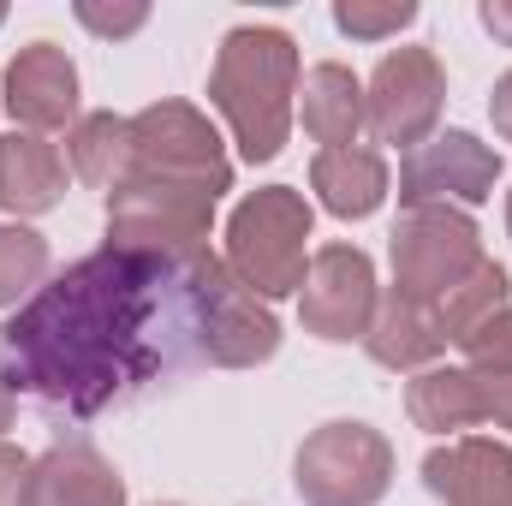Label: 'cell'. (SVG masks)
<instances>
[{"label": "cell", "mask_w": 512, "mask_h": 506, "mask_svg": "<svg viewBox=\"0 0 512 506\" xmlns=\"http://www.w3.org/2000/svg\"><path fill=\"white\" fill-rule=\"evenodd\" d=\"M489 120H495V131L512 143V72L495 84V96H489Z\"/></svg>", "instance_id": "28"}, {"label": "cell", "mask_w": 512, "mask_h": 506, "mask_svg": "<svg viewBox=\"0 0 512 506\" xmlns=\"http://www.w3.org/2000/svg\"><path fill=\"white\" fill-rule=\"evenodd\" d=\"M209 102L239 137L245 161H274L292 137V102H298V42L274 24H239L221 36Z\"/></svg>", "instance_id": "2"}, {"label": "cell", "mask_w": 512, "mask_h": 506, "mask_svg": "<svg viewBox=\"0 0 512 506\" xmlns=\"http://www.w3.org/2000/svg\"><path fill=\"white\" fill-rule=\"evenodd\" d=\"M483 262L477 221L465 209H405L393 227V286L405 298L441 304Z\"/></svg>", "instance_id": "6"}, {"label": "cell", "mask_w": 512, "mask_h": 506, "mask_svg": "<svg viewBox=\"0 0 512 506\" xmlns=\"http://www.w3.org/2000/svg\"><path fill=\"white\" fill-rule=\"evenodd\" d=\"M48 280V239L30 227H0V304H30Z\"/></svg>", "instance_id": "22"}, {"label": "cell", "mask_w": 512, "mask_h": 506, "mask_svg": "<svg viewBox=\"0 0 512 506\" xmlns=\"http://www.w3.org/2000/svg\"><path fill=\"white\" fill-rule=\"evenodd\" d=\"M30 506H126V483L96 447H54L30 465Z\"/></svg>", "instance_id": "16"}, {"label": "cell", "mask_w": 512, "mask_h": 506, "mask_svg": "<svg viewBox=\"0 0 512 506\" xmlns=\"http://www.w3.org/2000/svg\"><path fill=\"white\" fill-rule=\"evenodd\" d=\"M280 352V322L268 316V304L245 292L233 280V268L215 256L209 268V364L221 370H251V364H268Z\"/></svg>", "instance_id": "12"}, {"label": "cell", "mask_w": 512, "mask_h": 506, "mask_svg": "<svg viewBox=\"0 0 512 506\" xmlns=\"http://www.w3.org/2000/svg\"><path fill=\"white\" fill-rule=\"evenodd\" d=\"M30 465L18 447H0V506H30Z\"/></svg>", "instance_id": "26"}, {"label": "cell", "mask_w": 512, "mask_h": 506, "mask_svg": "<svg viewBox=\"0 0 512 506\" xmlns=\"http://www.w3.org/2000/svg\"><path fill=\"white\" fill-rule=\"evenodd\" d=\"M310 191L322 197V209L328 215H340V221H364V215H376L387 197V161L376 149H316V161H310Z\"/></svg>", "instance_id": "18"}, {"label": "cell", "mask_w": 512, "mask_h": 506, "mask_svg": "<svg viewBox=\"0 0 512 506\" xmlns=\"http://www.w3.org/2000/svg\"><path fill=\"white\" fill-rule=\"evenodd\" d=\"M304 251H310V203L286 185L245 197L227 221V268L262 304L304 292V274H310Z\"/></svg>", "instance_id": "3"}, {"label": "cell", "mask_w": 512, "mask_h": 506, "mask_svg": "<svg viewBox=\"0 0 512 506\" xmlns=\"http://www.w3.org/2000/svg\"><path fill=\"white\" fill-rule=\"evenodd\" d=\"M78 24L96 30V36H131L149 24V6H96V0H78Z\"/></svg>", "instance_id": "25"}, {"label": "cell", "mask_w": 512, "mask_h": 506, "mask_svg": "<svg viewBox=\"0 0 512 506\" xmlns=\"http://www.w3.org/2000/svg\"><path fill=\"white\" fill-rule=\"evenodd\" d=\"M209 268L203 245L90 251L0 328V381L72 417L179 381L209 364Z\"/></svg>", "instance_id": "1"}, {"label": "cell", "mask_w": 512, "mask_h": 506, "mask_svg": "<svg viewBox=\"0 0 512 506\" xmlns=\"http://www.w3.org/2000/svg\"><path fill=\"white\" fill-rule=\"evenodd\" d=\"M423 483L447 506H512V447L459 435L423 459Z\"/></svg>", "instance_id": "13"}, {"label": "cell", "mask_w": 512, "mask_h": 506, "mask_svg": "<svg viewBox=\"0 0 512 506\" xmlns=\"http://www.w3.org/2000/svg\"><path fill=\"white\" fill-rule=\"evenodd\" d=\"M507 292H512V280H507V268L501 262H477L441 304H435V316H441V334H447V346H459L471 328H483L495 310H507Z\"/></svg>", "instance_id": "21"}, {"label": "cell", "mask_w": 512, "mask_h": 506, "mask_svg": "<svg viewBox=\"0 0 512 506\" xmlns=\"http://www.w3.org/2000/svg\"><path fill=\"white\" fill-rule=\"evenodd\" d=\"M292 483L310 506H376L393 483V447L370 423H322L298 447Z\"/></svg>", "instance_id": "5"}, {"label": "cell", "mask_w": 512, "mask_h": 506, "mask_svg": "<svg viewBox=\"0 0 512 506\" xmlns=\"http://www.w3.org/2000/svg\"><path fill=\"white\" fill-rule=\"evenodd\" d=\"M507 233H512V191H507Z\"/></svg>", "instance_id": "30"}, {"label": "cell", "mask_w": 512, "mask_h": 506, "mask_svg": "<svg viewBox=\"0 0 512 506\" xmlns=\"http://www.w3.org/2000/svg\"><path fill=\"white\" fill-rule=\"evenodd\" d=\"M66 167H72V179H84L96 191H114L131 173V120H120V114H84L78 126L66 131Z\"/></svg>", "instance_id": "20"}, {"label": "cell", "mask_w": 512, "mask_h": 506, "mask_svg": "<svg viewBox=\"0 0 512 506\" xmlns=\"http://www.w3.org/2000/svg\"><path fill=\"white\" fill-rule=\"evenodd\" d=\"M298 108H304V131H310L322 149H352L358 131L370 126V114H364V84H358L346 66H334V60H322V66L304 72Z\"/></svg>", "instance_id": "19"}, {"label": "cell", "mask_w": 512, "mask_h": 506, "mask_svg": "<svg viewBox=\"0 0 512 506\" xmlns=\"http://www.w3.org/2000/svg\"><path fill=\"white\" fill-rule=\"evenodd\" d=\"M215 185L161 179V173H126L108 191V245L137 251H197L215 221Z\"/></svg>", "instance_id": "4"}, {"label": "cell", "mask_w": 512, "mask_h": 506, "mask_svg": "<svg viewBox=\"0 0 512 506\" xmlns=\"http://www.w3.org/2000/svg\"><path fill=\"white\" fill-rule=\"evenodd\" d=\"M0 18H6V6H0Z\"/></svg>", "instance_id": "31"}, {"label": "cell", "mask_w": 512, "mask_h": 506, "mask_svg": "<svg viewBox=\"0 0 512 506\" xmlns=\"http://www.w3.org/2000/svg\"><path fill=\"white\" fill-rule=\"evenodd\" d=\"M411 18H417V6H411V0H387V6L346 0V6H334V24H340L346 36H358V42H382V36H399Z\"/></svg>", "instance_id": "23"}, {"label": "cell", "mask_w": 512, "mask_h": 506, "mask_svg": "<svg viewBox=\"0 0 512 506\" xmlns=\"http://www.w3.org/2000/svg\"><path fill=\"white\" fill-rule=\"evenodd\" d=\"M483 30H489L501 48H512V0H489V6H483Z\"/></svg>", "instance_id": "27"}, {"label": "cell", "mask_w": 512, "mask_h": 506, "mask_svg": "<svg viewBox=\"0 0 512 506\" xmlns=\"http://www.w3.org/2000/svg\"><path fill=\"white\" fill-rule=\"evenodd\" d=\"M501 179V155L471 131H441L399 161V203L405 209H477Z\"/></svg>", "instance_id": "8"}, {"label": "cell", "mask_w": 512, "mask_h": 506, "mask_svg": "<svg viewBox=\"0 0 512 506\" xmlns=\"http://www.w3.org/2000/svg\"><path fill=\"white\" fill-rule=\"evenodd\" d=\"M459 352H465L471 370H483V376H512V304L495 310L483 328H471V334L459 340Z\"/></svg>", "instance_id": "24"}, {"label": "cell", "mask_w": 512, "mask_h": 506, "mask_svg": "<svg viewBox=\"0 0 512 506\" xmlns=\"http://www.w3.org/2000/svg\"><path fill=\"white\" fill-rule=\"evenodd\" d=\"M441 102H447V72L429 48H393L376 78H370V96H364V114H370V131L376 143H393V149H417L435 137V120H441Z\"/></svg>", "instance_id": "9"}, {"label": "cell", "mask_w": 512, "mask_h": 506, "mask_svg": "<svg viewBox=\"0 0 512 506\" xmlns=\"http://www.w3.org/2000/svg\"><path fill=\"white\" fill-rule=\"evenodd\" d=\"M131 173L191 179V185H215V191L233 185L221 137L191 102H155L131 120Z\"/></svg>", "instance_id": "7"}, {"label": "cell", "mask_w": 512, "mask_h": 506, "mask_svg": "<svg viewBox=\"0 0 512 506\" xmlns=\"http://www.w3.org/2000/svg\"><path fill=\"white\" fill-rule=\"evenodd\" d=\"M376 304H382L376 268H370V256L358 251V245H322V251L310 256L298 310H304V328L316 340H334V346L364 340L370 322H376Z\"/></svg>", "instance_id": "10"}, {"label": "cell", "mask_w": 512, "mask_h": 506, "mask_svg": "<svg viewBox=\"0 0 512 506\" xmlns=\"http://www.w3.org/2000/svg\"><path fill=\"white\" fill-rule=\"evenodd\" d=\"M12 399H18V393H12V387L0 381V429H12Z\"/></svg>", "instance_id": "29"}, {"label": "cell", "mask_w": 512, "mask_h": 506, "mask_svg": "<svg viewBox=\"0 0 512 506\" xmlns=\"http://www.w3.org/2000/svg\"><path fill=\"white\" fill-rule=\"evenodd\" d=\"M6 114L24 131H60L78 126V66L54 42H30L6 66Z\"/></svg>", "instance_id": "11"}, {"label": "cell", "mask_w": 512, "mask_h": 506, "mask_svg": "<svg viewBox=\"0 0 512 506\" xmlns=\"http://www.w3.org/2000/svg\"><path fill=\"white\" fill-rule=\"evenodd\" d=\"M66 155L36 137V131H6L0 137V209L6 215H48L66 197Z\"/></svg>", "instance_id": "14"}, {"label": "cell", "mask_w": 512, "mask_h": 506, "mask_svg": "<svg viewBox=\"0 0 512 506\" xmlns=\"http://www.w3.org/2000/svg\"><path fill=\"white\" fill-rule=\"evenodd\" d=\"M364 346H370V358H376L382 370H423V364H435V358L447 352V334H441L435 304L405 298V292L393 286L382 304H376V322H370Z\"/></svg>", "instance_id": "17"}, {"label": "cell", "mask_w": 512, "mask_h": 506, "mask_svg": "<svg viewBox=\"0 0 512 506\" xmlns=\"http://www.w3.org/2000/svg\"><path fill=\"white\" fill-rule=\"evenodd\" d=\"M405 411L429 435H459V429L495 423V381L483 370H423L405 393Z\"/></svg>", "instance_id": "15"}]
</instances>
